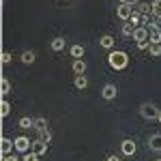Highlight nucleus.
<instances>
[{
  "label": "nucleus",
  "instance_id": "nucleus-1",
  "mask_svg": "<svg viewBox=\"0 0 161 161\" xmlns=\"http://www.w3.org/2000/svg\"><path fill=\"white\" fill-rule=\"evenodd\" d=\"M108 64H110L112 69H116V71L127 69V64H129V56H127V52L112 50L110 54H108Z\"/></svg>",
  "mask_w": 161,
  "mask_h": 161
},
{
  "label": "nucleus",
  "instance_id": "nucleus-2",
  "mask_svg": "<svg viewBox=\"0 0 161 161\" xmlns=\"http://www.w3.org/2000/svg\"><path fill=\"white\" fill-rule=\"evenodd\" d=\"M140 116L144 118V120H157V116H159V110H157V105L155 103H142L140 105Z\"/></svg>",
  "mask_w": 161,
  "mask_h": 161
},
{
  "label": "nucleus",
  "instance_id": "nucleus-3",
  "mask_svg": "<svg viewBox=\"0 0 161 161\" xmlns=\"http://www.w3.org/2000/svg\"><path fill=\"white\" fill-rule=\"evenodd\" d=\"M15 150H17V153H30V150H32V142L26 136L15 137Z\"/></svg>",
  "mask_w": 161,
  "mask_h": 161
},
{
  "label": "nucleus",
  "instance_id": "nucleus-4",
  "mask_svg": "<svg viewBox=\"0 0 161 161\" xmlns=\"http://www.w3.org/2000/svg\"><path fill=\"white\" fill-rule=\"evenodd\" d=\"M116 95H118V88H116V84H105V86L101 88V97H103L105 101L116 99Z\"/></svg>",
  "mask_w": 161,
  "mask_h": 161
},
{
  "label": "nucleus",
  "instance_id": "nucleus-5",
  "mask_svg": "<svg viewBox=\"0 0 161 161\" xmlns=\"http://www.w3.org/2000/svg\"><path fill=\"white\" fill-rule=\"evenodd\" d=\"M120 150H123V155H127V157H133L136 150H137V144L133 140H123L120 142Z\"/></svg>",
  "mask_w": 161,
  "mask_h": 161
},
{
  "label": "nucleus",
  "instance_id": "nucleus-6",
  "mask_svg": "<svg viewBox=\"0 0 161 161\" xmlns=\"http://www.w3.org/2000/svg\"><path fill=\"white\" fill-rule=\"evenodd\" d=\"M131 13H133V7H129V4H120V7L116 9V15H118V19H123V22H129Z\"/></svg>",
  "mask_w": 161,
  "mask_h": 161
},
{
  "label": "nucleus",
  "instance_id": "nucleus-7",
  "mask_svg": "<svg viewBox=\"0 0 161 161\" xmlns=\"http://www.w3.org/2000/svg\"><path fill=\"white\" fill-rule=\"evenodd\" d=\"M148 148L155 153H161V133H153L148 137Z\"/></svg>",
  "mask_w": 161,
  "mask_h": 161
},
{
  "label": "nucleus",
  "instance_id": "nucleus-8",
  "mask_svg": "<svg viewBox=\"0 0 161 161\" xmlns=\"http://www.w3.org/2000/svg\"><path fill=\"white\" fill-rule=\"evenodd\" d=\"M0 148H2V155H11V150L15 148V140L2 137V140H0Z\"/></svg>",
  "mask_w": 161,
  "mask_h": 161
},
{
  "label": "nucleus",
  "instance_id": "nucleus-9",
  "mask_svg": "<svg viewBox=\"0 0 161 161\" xmlns=\"http://www.w3.org/2000/svg\"><path fill=\"white\" fill-rule=\"evenodd\" d=\"M133 41H136V43H142V41H148V28H144V26H140V28H136V32H133Z\"/></svg>",
  "mask_w": 161,
  "mask_h": 161
},
{
  "label": "nucleus",
  "instance_id": "nucleus-10",
  "mask_svg": "<svg viewBox=\"0 0 161 161\" xmlns=\"http://www.w3.org/2000/svg\"><path fill=\"white\" fill-rule=\"evenodd\" d=\"M71 69H73V73H75V75H84V73H86V60H84V58H80V60H73Z\"/></svg>",
  "mask_w": 161,
  "mask_h": 161
},
{
  "label": "nucleus",
  "instance_id": "nucleus-11",
  "mask_svg": "<svg viewBox=\"0 0 161 161\" xmlns=\"http://www.w3.org/2000/svg\"><path fill=\"white\" fill-rule=\"evenodd\" d=\"M32 153L39 155V157H41V155H45V153H47V144H45V142H41V140H35V142H32Z\"/></svg>",
  "mask_w": 161,
  "mask_h": 161
},
{
  "label": "nucleus",
  "instance_id": "nucleus-12",
  "mask_svg": "<svg viewBox=\"0 0 161 161\" xmlns=\"http://www.w3.org/2000/svg\"><path fill=\"white\" fill-rule=\"evenodd\" d=\"M64 43H67V41H64L62 37H54V39L50 41V47H52L54 52H62V50H64Z\"/></svg>",
  "mask_w": 161,
  "mask_h": 161
},
{
  "label": "nucleus",
  "instance_id": "nucleus-13",
  "mask_svg": "<svg viewBox=\"0 0 161 161\" xmlns=\"http://www.w3.org/2000/svg\"><path fill=\"white\" fill-rule=\"evenodd\" d=\"M137 11L142 13V15H146V17H150V13H153V4L150 2H137V7H136Z\"/></svg>",
  "mask_w": 161,
  "mask_h": 161
},
{
  "label": "nucleus",
  "instance_id": "nucleus-14",
  "mask_svg": "<svg viewBox=\"0 0 161 161\" xmlns=\"http://www.w3.org/2000/svg\"><path fill=\"white\" fill-rule=\"evenodd\" d=\"M71 56H73V60H80L82 56H84V45H80V43H75V45H71Z\"/></svg>",
  "mask_w": 161,
  "mask_h": 161
},
{
  "label": "nucleus",
  "instance_id": "nucleus-15",
  "mask_svg": "<svg viewBox=\"0 0 161 161\" xmlns=\"http://www.w3.org/2000/svg\"><path fill=\"white\" fill-rule=\"evenodd\" d=\"M17 125H19V129H35V118H30V116H22Z\"/></svg>",
  "mask_w": 161,
  "mask_h": 161
},
{
  "label": "nucleus",
  "instance_id": "nucleus-16",
  "mask_svg": "<svg viewBox=\"0 0 161 161\" xmlns=\"http://www.w3.org/2000/svg\"><path fill=\"white\" fill-rule=\"evenodd\" d=\"M142 17H144V15H142V13L137 11V9H133L131 17H129V24H133L136 28H140V26H142Z\"/></svg>",
  "mask_w": 161,
  "mask_h": 161
},
{
  "label": "nucleus",
  "instance_id": "nucleus-17",
  "mask_svg": "<svg viewBox=\"0 0 161 161\" xmlns=\"http://www.w3.org/2000/svg\"><path fill=\"white\" fill-rule=\"evenodd\" d=\"M99 45L105 47V50H112V47H114V37H112V35H103V37L99 39Z\"/></svg>",
  "mask_w": 161,
  "mask_h": 161
},
{
  "label": "nucleus",
  "instance_id": "nucleus-18",
  "mask_svg": "<svg viewBox=\"0 0 161 161\" xmlns=\"http://www.w3.org/2000/svg\"><path fill=\"white\" fill-rule=\"evenodd\" d=\"M35 60H37V56H35L32 50H24L22 52V62H24V64H32Z\"/></svg>",
  "mask_w": 161,
  "mask_h": 161
},
{
  "label": "nucleus",
  "instance_id": "nucleus-19",
  "mask_svg": "<svg viewBox=\"0 0 161 161\" xmlns=\"http://www.w3.org/2000/svg\"><path fill=\"white\" fill-rule=\"evenodd\" d=\"M47 129V118H43V116H39V118H35V131H45Z\"/></svg>",
  "mask_w": 161,
  "mask_h": 161
},
{
  "label": "nucleus",
  "instance_id": "nucleus-20",
  "mask_svg": "<svg viewBox=\"0 0 161 161\" xmlns=\"http://www.w3.org/2000/svg\"><path fill=\"white\" fill-rule=\"evenodd\" d=\"M73 84H75V88H80V90H84V88L88 86V80H86V75H75Z\"/></svg>",
  "mask_w": 161,
  "mask_h": 161
},
{
  "label": "nucleus",
  "instance_id": "nucleus-21",
  "mask_svg": "<svg viewBox=\"0 0 161 161\" xmlns=\"http://www.w3.org/2000/svg\"><path fill=\"white\" fill-rule=\"evenodd\" d=\"M133 32H136V26L133 24H129V22L123 24V28H120V35L123 37H133Z\"/></svg>",
  "mask_w": 161,
  "mask_h": 161
},
{
  "label": "nucleus",
  "instance_id": "nucleus-22",
  "mask_svg": "<svg viewBox=\"0 0 161 161\" xmlns=\"http://www.w3.org/2000/svg\"><path fill=\"white\" fill-rule=\"evenodd\" d=\"M0 92H2V97H7V95L11 92V82H9L7 77L0 80Z\"/></svg>",
  "mask_w": 161,
  "mask_h": 161
},
{
  "label": "nucleus",
  "instance_id": "nucleus-23",
  "mask_svg": "<svg viewBox=\"0 0 161 161\" xmlns=\"http://www.w3.org/2000/svg\"><path fill=\"white\" fill-rule=\"evenodd\" d=\"M148 54L153 58H159L161 56V43H150L148 45Z\"/></svg>",
  "mask_w": 161,
  "mask_h": 161
},
{
  "label": "nucleus",
  "instance_id": "nucleus-24",
  "mask_svg": "<svg viewBox=\"0 0 161 161\" xmlns=\"http://www.w3.org/2000/svg\"><path fill=\"white\" fill-rule=\"evenodd\" d=\"M148 41L150 43H161V30H148Z\"/></svg>",
  "mask_w": 161,
  "mask_h": 161
},
{
  "label": "nucleus",
  "instance_id": "nucleus-25",
  "mask_svg": "<svg viewBox=\"0 0 161 161\" xmlns=\"http://www.w3.org/2000/svg\"><path fill=\"white\" fill-rule=\"evenodd\" d=\"M37 140L45 142V144H50V142H52V131H50V129H45V131H39V137H37Z\"/></svg>",
  "mask_w": 161,
  "mask_h": 161
},
{
  "label": "nucleus",
  "instance_id": "nucleus-26",
  "mask_svg": "<svg viewBox=\"0 0 161 161\" xmlns=\"http://www.w3.org/2000/svg\"><path fill=\"white\" fill-rule=\"evenodd\" d=\"M9 114H11V103L4 99V101H2V105H0V116L4 118V116H9Z\"/></svg>",
  "mask_w": 161,
  "mask_h": 161
},
{
  "label": "nucleus",
  "instance_id": "nucleus-27",
  "mask_svg": "<svg viewBox=\"0 0 161 161\" xmlns=\"http://www.w3.org/2000/svg\"><path fill=\"white\" fill-rule=\"evenodd\" d=\"M153 15L161 17V0H153Z\"/></svg>",
  "mask_w": 161,
  "mask_h": 161
},
{
  "label": "nucleus",
  "instance_id": "nucleus-28",
  "mask_svg": "<svg viewBox=\"0 0 161 161\" xmlns=\"http://www.w3.org/2000/svg\"><path fill=\"white\" fill-rule=\"evenodd\" d=\"M148 30H161V17H155V19H150Z\"/></svg>",
  "mask_w": 161,
  "mask_h": 161
},
{
  "label": "nucleus",
  "instance_id": "nucleus-29",
  "mask_svg": "<svg viewBox=\"0 0 161 161\" xmlns=\"http://www.w3.org/2000/svg\"><path fill=\"white\" fill-rule=\"evenodd\" d=\"M22 161H39V155H35L32 150H30V153H24V157H22Z\"/></svg>",
  "mask_w": 161,
  "mask_h": 161
},
{
  "label": "nucleus",
  "instance_id": "nucleus-30",
  "mask_svg": "<svg viewBox=\"0 0 161 161\" xmlns=\"http://www.w3.org/2000/svg\"><path fill=\"white\" fill-rule=\"evenodd\" d=\"M11 54H9V52H2V56H0V62H2V64H9V62H11Z\"/></svg>",
  "mask_w": 161,
  "mask_h": 161
},
{
  "label": "nucleus",
  "instance_id": "nucleus-31",
  "mask_svg": "<svg viewBox=\"0 0 161 161\" xmlns=\"http://www.w3.org/2000/svg\"><path fill=\"white\" fill-rule=\"evenodd\" d=\"M140 0H120V4H129V7H137Z\"/></svg>",
  "mask_w": 161,
  "mask_h": 161
},
{
  "label": "nucleus",
  "instance_id": "nucleus-32",
  "mask_svg": "<svg viewBox=\"0 0 161 161\" xmlns=\"http://www.w3.org/2000/svg\"><path fill=\"white\" fill-rule=\"evenodd\" d=\"M2 161H19V159H17V155H4Z\"/></svg>",
  "mask_w": 161,
  "mask_h": 161
},
{
  "label": "nucleus",
  "instance_id": "nucleus-33",
  "mask_svg": "<svg viewBox=\"0 0 161 161\" xmlns=\"http://www.w3.org/2000/svg\"><path fill=\"white\" fill-rule=\"evenodd\" d=\"M148 41H142V43H137V50H148Z\"/></svg>",
  "mask_w": 161,
  "mask_h": 161
},
{
  "label": "nucleus",
  "instance_id": "nucleus-34",
  "mask_svg": "<svg viewBox=\"0 0 161 161\" xmlns=\"http://www.w3.org/2000/svg\"><path fill=\"white\" fill-rule=\"evenodd\" d=\"M108 161H120V159H118L116 155H110V157H108Z\"/></svg>",
  "mask_w": 161,
  "mask_h": 161
},
{
  "label": "nucleus",
  "instance_id": "nucleus-35",
  "mask_svg": "<svg viewBox=\"0 0 161 161\" xmlns=\"http://www.w3.org/2000/svg\"><path fill=\"white\" fill-rule=\"evenodd\" d=\"M157 123L161 125V110H159V116H157Z\"/></svg>",
  "mask_w": 161,
  "mask_h": 161
},
{
  "label": "nucleus",
  "instance_id": "nucleus-36",
  "mask_svg": "<svg viewBox=\"0 0 161 161\" xmlns=\"http://www.w3.org/2000/svg\"><path fill=\"white\" fill-rule=\"evenodd\" d=\"M157 161H161V159H157Z\"/></svg>",
  "mask_w": 161,
  "mask_h": 161
}]
</instances>
